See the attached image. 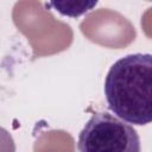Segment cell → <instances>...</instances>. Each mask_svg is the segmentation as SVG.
I'll use <instances>...</instances> for the list:
<instances>
[{"label":"cell","mask_w":152,"mask_h":152,"mask_svg":"<svg viewBox=\"0 0 152 152\" xmlns=\"http://www.w3.org/2000/svg\"><path fill=\"white\" fill-rule=\"evenodd\" d=\"M97 2L99 0H50V5L53 10L70 18H77L90 12Z\"/></svg>","instance_id":"cell-3"},{"label":"cell","mask_w":152,"mask_h":152,"mask_svg":"<svg viewBox=\"0 0 152 152\" xmlns=\"http://www.w3.org/2000/svg\"><path fill=\"white\" fill-rule=\"evenodd\" d=\"M81 152H139L137 131L116 116L100 112L91 115L78 134Z\"/></svg>","instance_id":"cell-2"},{"label":"cell","mask_w":152,"mask_h":152,"mask_svg":"<svg viewBox=\"0 0 152 152\" xmlns=\"http://www.w3.org/2000/svg\"><path fill=\"white\" fill-rule=\"evenodd\" d=\"M109 109L126 122L138 126L152 120V56L132 53L118 59L104 80Z\"/></svg>","instance_id":"cell-1"}]
</instances>
